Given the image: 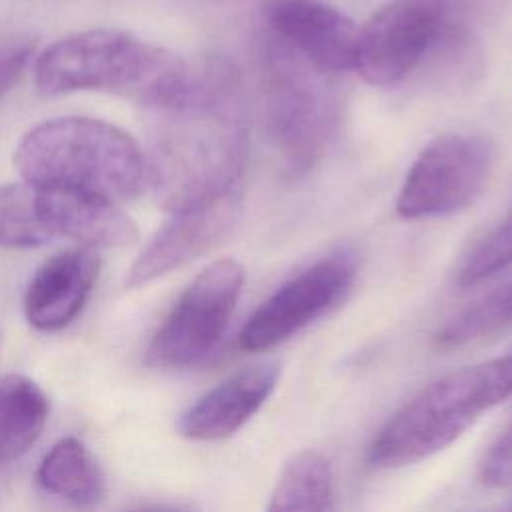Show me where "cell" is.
<instances>
[{
	"label": "cell",
	"instance_id": "3",
	"mask_svg": "<svg viewBox=\"0 0 512 512\" xmlns=\"http://www.w3.org/2000/svg\"><path fill=\"white\" fill-rule=\"evenodd\" d=\"M24 180L86 192L112 202L148 186L146 152L114 124L86 116L50 118L30 128L14 152Z\"/></svg>",
	"mask_w": 512,
	"mask_h": 512
},
{
	"label": "cell",
	"instance_id": "19",
	"mask_svg": "<svg viewBox=\"0 0 512 512\" xmlns=\"http://www.w3.org/2000/svg\"><path fill=\"white\" fill-rule=\"evenodd\" d=\"M512 324V282L490 292L470 308L450 318L434 336L438 348H458L482 340Z\"/></svg>",
	"mask_w": 512,
	"mask_h": 512
},
{
	"label": "cell",
	"instance_id": "20",
	"mask_svg": "<svg viewBox=\"0 0 512 512\" xmlns=\"http://www.w3.org/2000/svg\"><path fill=\"white\" fill-rule=\"evenodd\" d=\"M512 264V214L486 232L462 258L456 284L474 286Z\"/></svg>",
	"mask_w": 512,
	"mask_h": 512
},
{
	"label": "cell",
	"instance_id": "1",
	"mask_svg": "<svg viewBox=\"0 0 512 512\" xmlns=\"http://www.w3.org/2000/svg\"><path fill=\"white\" fill-rule=\"evenodd\" d=\"M146 154L148 186L170 214L208 204L238 186L248 152L244 86L224 60L194 72L186 100L162 112Z\"/></svg>",
	"mask_w": 512,
	"mask_h": 512
},
{
	"label": "cell",
	"instance_id": "14",
	"mask_svg": "<svg viewBox=\"0 0 512 512\" xmlns=\"http://www.w3.org/2000/svg\"><path fill=\"white\" fill-rule=\"evenodd\" d=\"M38 190L42 220L50 240L70 238L90 248H114L136 242V222L116 202L58 186L38 184Z\"/></svg>",
	"mask_w": 512,
	"mask_h": 512
},
{
	"label": "cell",
	"instance_id": "16",
	"mask_svg": "<svg viewBox=\"0 0 512 512\" xmlns=\"http://www.w3.org/2000/svg\"><path fill=\"white\" fill-rule=\"evenodd\" d=\"M38 484L72 504H98L106 492V480L90 448L74 438H60L40 460L36 470Z\"/></svg>",
	"mask_w": 512,
	"mask_h": 512
},
{
	"label": "cell",
	"instance_id": "17",
	"mask_svg": "<svg viewBox=\"0 0 512 512\" xmlns=\"http://www.w3.org/2000/svg\"><path fill=\"white\" fill-rule=\"evenodd\" d=\"M334 478L328 458L312 448L296 452L282 468L270 494L268 510L316 512L332 506Z\"/></svg>",
	"mask_w": 512,
	"mask_h": 512
},
{
	"label": "cell",
	"instance_id": "22",
	"mask_svg": "<svg viewBox=\"0 0 512 512\" xmlns=\"http://www.w3.org/2000/svg\"><path fill=\"white\" fill-rule=\"evenodd\" d=\"M34 54L30 38H12L0 44V98L18 82Z\"/></svg>",
	"mask_w": 512,
	"mask_h": 512
},
{
	"label": "cell",
	"instance_id": "6",
	"mask_svg": "<svg viewBox=\"0 0 512 512\" xmlns=\"http://www.w3.org/2000/svg\"><path fill=\"white\" fill-rule=\"evenodd\" d=\"M244 284V268L222 258L206 266L180 294L154 332L146 362L156 368H186L204 360L220 342Z\"/></svg>",
	"mask_w": 512,
	"mask_h": 512
},
{
	"label": "cell",
	"instance_id": "7",
	"mask_svg": "<svg viewBox=\"0 0 512 512\" xmlns=\"http://www.w3.org/2000/svg\"><path fill=\"white\" fill-rule=\"evenodd\" d=\"M494 152L476 134H444L412 162L396 200L398 216L426 220L468 208L486 188Z\"/></svg>",
	"mask_w": 512,
	"mask_h": 512
},
{
	"label": "cell",
	"instance_id": "15",
	"mask_svg": "<svg viewBox=\"0 0 512 512\" xmlns=\"http://www.w3.org/2000/svg\"><path fill=\"white\" fill-rule=\"evenodd\" d=\"M44 390L22 374L0 378V468L24 456L48 420Z\"/></svg>",
	"mask_w": 512,
	"mask_h": 512
},
{
	"label": "cell",
	"instance_id": "2",
	"mask_svg": "<svg viewBox=\"0 0 512 512\" xmlns=\"http://www.w3.org/2000/svg\"><path fill=\"white\" fill-rule=\"evenodd\" d=\"M194 72L182 56L114 28H92L52 42L34 62V82L46 96L98 90L156 112L180 106Z\"/></svg>",
	"mask_w": 512,
	"mask_h": 512
},
{
	"label": "cell",
	"instance_id": "13",
	"mask_svg": "<svg viewBox=\"0 0 512 512\" xmlns=\"http://www.w3.org/2000/svg\"><path fill=\"white\" fill-rule=\"evenodd\" d=\"M274 364L244 368L198 398L178 418V432L188 440L216 442L238 432L268 400L278 382Z\"/></svg>",
	"mask_w": 512,
	"mask_h": 512
},
{
	"label": "cell",
	"instance_id": "12",
	"mask_svg": "<svg viewBox=\"0 0 512 512\" xmlns=\"http://www.w3.org/2000/svg\"><path fill=\"white\" fill-rule=\"evenodd\" d=\"M100 272V258L90 246L50 256L34 272L26 296V320L40 332L66 328L84 308Z\"/></svg>",
	"mask_w": 512,
	"mask_h": 512
},
{
	"label": "cell",
	"instance_id": "18",
	"mask_svg": "<svg viewBox=\"0 0 512 512\" xmlns=\"http://www.w3.org/2000/svg\"><path fill=\"white\" fill-rule=\"evenodd\" d=\"M50 242L38 186L30 180L0 188V248H36Z\"/></svg>",
	"mask_w": 512,
	"mask_h": 512
},
{
	"label": "cell",
	"instance_id": "21",
	"mask_svg": "<svg viewBox=\"0 0 512 512\" xmlns=\"http://www.w3.org/2000/svg\"><path fill=\"white\" fill-rule=\"evenodd\" d=\"M480 480L492 488H512V422L486 450L480 462Z\"/></svg>",
	"mask_w": 512,
	"mask_h": 512
},
{
	"label": "cell",
	"instance_id": "10",
	"mask_svg": "<svg viewBox=\"0 0 512 512\" xmlns=\"http://www.w3.org/2000/svg\"><path fill=\"white\" fill-rule=\"evenodd\" d=\"M240 214V186L208 204L184 212H174L172 220L152 236V240L130 266L126 274V286H146L170 274L172 270H178L188 262L204 256L234 230Z\"/></svg>",
	"mask_w": 512,
	"mask_h": 512
},
{
	"label": "cell",
	"instance_id": "9",
	"mask_svg": "<svg viewBox=\"0 0 512 512\" xmlns=\"http://www.w3.org/2000/svg\"><path fill=\"white\" fill-rule=\"evenodd\" d=\"M356 276L350 252L330 254L284 282L244 324L238 344L246 352L268 350L330 310Z\"/></svg>",
	"mask_w": 512,
	"mask_h": 512
},
{
	"label": "cell",
	"instance_id": "8",
	"mask_svg": "<svg viewBox=\"0 0 512 512\" xmlns=\"http://www.w3.org/2000/svg\"><path fill=\"white\" fill-rule=\"evenodd\" d=\"M450 20V0H390L358 30L354 68L368 84H396L444 38Z\"/></svg>",
	"mask_w": 512,
	"mask_h": 512
},
{
	"label": "cell",
	"instance_id": "11",
	"mask_svg": "<svg viewBox=\"0 0 512 512\" xmlns=\"http://www.w3.org/2000/svg\"><path fill=\"white\" fill-rule=\"evenodd\" d=\"M264 18L270 34L314 68L326 74L354 68L358 28L338 8L320 0H272Z\"/></svg>",
	"mask_w": 512,
	"mask_h": 512
},
{
	"label": "cell",
	"instance_id": "4",
	"mask_svg": "<svg viewBox=\"0 0 512 512\" xmlns=\"http://www.w3.org/2000/svg\"><path fill=\"white\" fill-rule=\"evenodd\" d=\"M512 396V354L458 368L414 394L374 436L368 464L420 462L460 438L482 412Z\"/></svg>",
	"mask_w": 512,
	"mask_h": 512
},
{
	"label": "cell",
	"instance_id": "5",
	"mask_svg": "<svg viewBox=\"0 0 512 512\" xmlns=\"http://www.w3.org/2000/svg\"><path fill=\"white\" fill-rule=\"evenodd\" d=\"M328 76L276 36L262 48L264 108L270 138L290 174L308 172L340 122V100Z\"/></svg>",
	"mask_w": 512,
	"mask_h": 512
}]
</instances>
